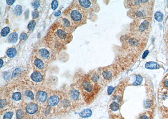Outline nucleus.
Instances as JSON below:
<instances>
[{
	"instance_id": "nucleus-1",
	"label": "nucleus",
	"mask_w": 168,
	"mask_h": 119,
	"mask_svg": "<svg viewBox=\"0 0 168 119\" xmlns=\"http://www.w3.org/2000/svg\"><path fill=\"white\" fill-rule=\"evenodd\" d=\"M71 31L57 21L51 26L45 38V42L53 50H61L71 41Z\"/></svg>"
},
{
	"instance_id": "nucleus-2",
	"label": "nucleus",
	"mask_w": 168,
	"mask_h": 119,
	"mask_svg": "<svg viewBox=\"0 0 168 119\" xmlns=\"http://www.w3.org/2000/svg\"><path fill=\"white\" fill-rule=\"evenodd\" d=\"M64 14L74 27L84 24L85 22L86 16L80 5L76 4H72L65 10Z\"/></svg>"
},
{
	"instance_id": "nucleus-3",
	"label": "nucleus",
	"mask_w": 168,
	"mask_h": 119,
	"mask_svg": "<svg viewBox=\"0 0 168 119\" xmlns=\"http://www.w3.org/2000/svg\"><path fill=\"white\" fill-rule=\"evenodd\" d=\"M34 52L37 57L45 62H49L54 59L53 50L45 42H40L38 44L35 48Z\"/></svg>"
},
{
	"instance_id": "nucleus-4",
	"label": "nucleus",
	"mask_w": 168,
	"mask_h": 119,
	"mask_svg": "<svg viewBox=\"0 0 168 119\" xmlns=\"http://www.w3.org/2000/svg\"><path fill=\"white\" fill-rule=\"evenodd\" d=\"M82 86L83 90L88 93L92 92L94 90V86L90 81L87 79L84 80L82 82Z\"/></svg>"
},
{
	"instance_id": "nucleus-5",
	"label": "nucleus",
	"mask_w": 168,
	"mask_h": 119,
	"mask_svg": "<svg viewBox=\"0 0 168 119\" xmlns=\"http://www.w3.org/2000/svg\"><path fill=\"white\" fill-rule=\"evenodd\" d=\"M33 63L34 66L38 69L42 70L44 69L45 67V65L44 62L41 59H39L36 56L34 57V58L33 59Z\"/></svg>"
},
{
	"instance_id": "nucleus-6",
	"label": "nucleus",
	"mask_w": 168,
	"mask_h": 119,
	"mask_svg": "<svg viewBox=\"0 0 168 119\" xmlns=\"http://www.w3.org/2000/svg\"><path fill=\"white\" fill-rule=\"evenodd\" d=\"M38 109V106L34 103H31L27 105L26 108V112L30 114H33L37 112Z\"/></svg>"
},
{
	"instance_id": "nucleus-7",
	"label": "nucleus",
	"mask_w": 168,
	"mask_h": 119,
	"mask_svg": "<svg viewBox=\"0 0 168 119\" xmlns=\"http://www.w3.org/2000/svg\"><path fill=\"white\" fill-rule=\"evenodd\" d=\"M59 98L57 96H52L48 100V103L50 106H54L57 105L59 102Z\"/></svg>"
},
{
	"instance_id": "nucleus-8",
	"label": "nucleus",
	"mask_w": 168,
	"mask_h": 119,
	"mask_svg": "<svg viewBox=\"0 0 168 119\" xmlns=\"http://www.w3.org/2000/svg\"><path fill=\"white\" fill-rule=\"evenodd\" d=\"M31 79L33 81L35 82H40L43 80V77L41 74L39 72H35L31 74Z\"/></svg>"
},
{
	"instance_id": "nucleus-9",
	"label": "nucleus",
	"mask_w": 168,
	"mask_h": 119,
	"mask_svg": "<svg viewBox=\"0 0 168 119\" xmlns=\"http://www.w3.org/2000/svg\"><path fill=\"white\" fill-rule=\"evenodd\" d=\"M36 97L39 101L43 102L47 100V94L45 91H39L37 94Z\"/></svg>"
},
{
	"instance_id": "nucleus-10",
	"label": "nucleus",
	"mask_w": 168,
	"mask_h": 119,
	"mask_svg": "<svg viewBox=\"0 0 168 119\" xmlns=\"http://www.w3.org/2000/svg\"><path fill=\"white\" fill-rule=\"evenodd\" d=\"M145 67L146 69H158L160 68V66L159 64H158L156 62H149L146 63Z\"/></svg>"
},
{
	"instance_id": "nucleus-11",
	"label": "nucleus",
	"mask_w": 168,
	"mask_h": 119,
	"mask_svg": "<svg viewBox=\"0 0 168 119\" xmlns=\"http://www.w3.org/2000/svg\"><path fill=\"white\" fill-rule=\"evenodd\" d=\"M102 76L104 79L107 80H110L113 78V73L110 70L106 69L103 72Z\"/></svg>"
},
{
	"instance_id": "nucleus-12",
	"label": "nucleus",
	"mask_w": 168,
	"mask_h": 119,
	"mask_svg": "<svg viewBox=\"0 0 168 119\" xmlns=\"http://www.w3.org/2000/svg\"><path fill=\"white\" fill-rule=\"evenodd\" d=\"M18 34L16 33H12L9 35L8 38V40L11 43H16L18 40Z\"/></svg>"
},
{
	"instance_id": "nucleus-13",
	"label": "nucleus",
	"mask_w": 168,
	"mask_h": 119,
	"mask_svg": "<svg viewBox=\"0 0 168 119\" xmlns=\"http://www.w3.org/2000/svg\"><path fill=\"white\" fill-rule=\"evenodd\" d=\"M92 114V110L90 109H85L79 113V115L83 118L90 117Z\"/></svg>"
},
{
	"instance_id": "nucleus-14",
	"label": "nucleus",
	"mask_w": 168,
	"mask_h": 119,
	"mask_svg": "<svg viewBox=\"0 0 168 119\" xmlns=\"http://www.w3.org/2000/svg\"><path fill=\"white\" fill-rule=\"evenodd\" d=\"M17 54V50L14 48H10L7 50L6 54L8 57L12 58L14 57Z\"/></svg>"
},
{
	"instance_id": "nucleus-15",
	"label": "nucleus",
	"mask_w": 168,
	"mask_h": 119,
	"mask_svg": "<svg viewBox=\"0 0 168 119\" xmlns=\"http://www.w3.org/2000/svg\"><path fill=\"white\" fill-rule=\"evenodd\" d=\"M109 108L113 112H117L119 109L120 106L117 102H113L110 104Z\"/></svg>"
},
{
	"instance_id": "nucleus-16",
	"label": "nucleus",
	"mask_w": 168,
	"mask_h": 119,
	"mask_svg": "<svg viewBox=\"0 0 168 119\" xmlns=\"http://www.w3.org/2000/svg\"><path fill=\"white\" fill-rule=\"evenodd\" d=\"M78 3L80 5L81 7L87 8L90 6L91 4V3L90 0H78Z\"/></svg>"
},
{
	"instance_id": "nucleus-17",
	"label": "nucleus",
	"mask_w": 168,
	"mask_h": 119,
	"mask_svg": "<svg viewBox=\"0 0 168 119\" xmlns=\"http://www.w3.org/2000/svg\"><path fill=\"white\" fill-rule=\"evenodd\" d=\"M149 26V23L147 21H145L141 24V25L139 26V29L140 31H145L148 28Z\"/></svg>"
},
{
	"instance_id": "nucleus-18",
	"label": "nucleus",
	"mask_w": 168,
	"mask_h": 119,
	"mask_svg": "<svg viewBox=\"0 0 168 119\" xmlns=\"http://www.w3.org/2000/svg\"><path fill=\"white\" fill-rule=\"evenodd\" d=\"M71 97L73 100H77L79 97V92L77 90L74 89L71 92Z\"/></svg>"
},
{
	"instance_id": "nucleus-19",
	"label": "nucleus",
	"mask_w": 168,
	"mask_h": 119,
	"mask_svg": "<svg viewBox=\"0 0 168 119\" xmlns=\"http://www.w3.org/2000/svg\"><path fill=\"white\" fill-rule=\"evenodd\" d=\"M22 8L21 5H16L14 9V13L17 16H20L22 14Z\"/></svg>"
},
{
	"instance_id": "nucleus-20",
	"label": "nucleus",
	"mask_w": 168,
	"mask_h": 119,
	"mask_svg": "<svg viewBox=\"0 0 168 119\" xmlns=\"http://www.w3.org/2000/svg\"><path fill=\"white\" fill-rule=\"evenodd\" d=\"M163 14L160 12H156L155 14V19L158 22H161L163 19Z\"/></svg>"
},
{
	"instance_id": "nucleus-21",
	"label": "nucleus",
	"mask_w": 168,
	"mask_h": 119,
	"mask_svg": "<svg viewBox=\"0 0 168 119\" xmlns=\"http://www.w3.org/2000/svg\"><path fill=\"white\" fill-rule=\"evenodd\" d=\"M142 80H143L142 77L141 75H137L136 76V81L135 82H134L133 85L135 86L140 85L142 82Z\"/></svg>"
},
{
	"instance_id": "nucleus-22",
	"label": "nucleus",
	"mask_w": 168,
	"mask_h": 119,
	"mask_svg": "<svg viewBox=\"0 0 168 119\" xmlns=\"http://www.w3.org/2000/svg\"><path fill=\"white\" fill-rule=\"evenodd\" d=\"M10 31V28L9 27H5L1 31V35L2 36H6L9 34Z\"/></svg>"
},
{
	"instance_id": "nucleus-23",
	"label": "nucleus",
	"mask_w": 168,
	"mask_h": 119,
	"mask_svg": "<svg viewBox=\"0 0 168 119\" xmlns=\"http://www.w3.org/2000/svg\"><path fill=\"white\" fill-rule=\"evenodd\" d=\"M21 94L19 92H16L13 95L12 98L15 101H19L21 98Z\"/></svg>"
},
{
	"instance_id": "nucleus-24",
	"label": "nucleus",
	"mask_w": 168,
	"mask_h": 119,
	"mask_svg": "<svg viewBox=\"0 0 168 119\" xmlns=\"http://www.w3.org/2000/svg\"><path fill=\"white\" fill-rule=\"evenodd\" d=\"M36 25V22L34 20L31 21L29 24L28 25V29L30 31H33L35 28V26Z\"/></svg>"
},
{
	"instance_id": "nucleus-25",
	"label": "nucleus",
	"mask_w": 168,
	"mask_h": 119,
	"mask_svg": "<svg viewBox=\"0 0 168 119\" xmlns=\"http://www.w3.org/2000/svg\"><path fill=\"white\" fill-rule=\"evenodd\" d=\"M24 112L22 110H19L17 111L16 113V117L18 119H22L24 117Z\"/></svg>"
},
{
	"instance_id": "nucleus-26",
	"label": "nucleus",
	"mask_w": 168,
	"mask_h": 119,
	"mask_svg": "<svg viewBox=\"0 0 168 119\" xmlns=\"http://www.w3.org/2000/svg\"><path fill=\"white\" fill-rule=\"evenodd\" d=\"M152 105V102L150 100H146L144 103V107L146 108H148L151 107Z\"/></svg>"
},
{
	"instance_id": "nucleus-27",
	"label": "nucleus",
	"mask_w": 168,
	"mask_h": 119,
	"mask_svg": "<svg viewBox=\"0 0 168 119\" xmlns=\"http://www.w3.org/2000/svg\"><path fill=\"white\" fill-rule=\"evenodd\" d=\"M13 115V113L11 112L5 113L4 117V119H11Z\"/></svg>"
},
{
	"instance_id": "nucleus-28",
	"label": "nucleus",
	"mask_w": 168,
	"mask_h": 119,
	"mask_svg": "<svg viewBox=\"0 0 168 119\" xmlns=\"http://www.w3.org/2000/svg\"><path fill=\"white\" fill-rule=\"evenodd\" d=\"M25 95L27 96V97H30V98L32 100H33L34 98V94L30 90H27V91H26L25 92Z\"/></svg>"
},
{
	"instance_id": "nucleus-29",
	"label": "nucleus",
	"mask_w": 168,
	"mask_h": 119,
	"mask_svg": "<svg viewBox=\"0 0 168 119\" xmlns=\"http://www.w3.org/2000/svg\"><path fill=\"white\" fill-rule=\"evenodd\" d=\"M163 86L165 88L168 89V75L165 76L164 79H163Z\"/></svg>"
},
{
	"instance_id": "nucleus-30",
	"label": "nucleus",
	"mask_w": 168,
	"mask_h": 119,
	"mask_svg": "<svg viewBox=\"0 0 168 119\" xmlns=\"http://www.w3.org/2000/svg\"><path fill=\"white\" fill-rule=\"evenodd\" d=\"M21 70L19 68L16 69L14 71L12 75V78L16 77V76H18L21 72Z\"/></svg>"
},
{
	"instance_id": "nucleus-31",
	"label": "nucleus",
	"mask_w": 168,
	"mask_h": 119,
	"mask_svg": "<svg viewBox=\"0 0 168 119\" xmlns=\"http://www.w3.org/2000/svg\"><path fill=\"white\" fill-rule=\"evenodd\" d=\"M58 6V2L57 1L55 0L53 1L52 4H51L52 9L54 10H55L57 8Z\"/></svg>"
},
{
	"instance_id": "nucleus-32",
	"label": "nucleus",
	"mask_w": 168,
	"mask_h": 119,
	"mask_svg": "<svg viewBox=\"0 0 168 119\" xmlns=\"http://www.w3.org/2000/svg\"><path fill=\"white\" fill-rule=\"evenodd\" d=\"M27 35L25 33H23L21 34V36H20V40L21 41H24L27 38Z\"/></svg>"
},
{
	"instance_id": "nucleus-33",
	"label": "nucleus",
	"mask_w": 168,
	"mask_h": 119,
	"mask_svg": "<svg viewBox=\"0 0 168 119\" xmlns=\"http://www.w3.org/2000/svg\"><path fill=\"white\" fill-rule=\"evenodd\" d=\"M39 16V13L38 10H35L32 13V16L33 19H36Z\"/></svg>"
},
{
	"instance_id": "nucleus-34",
	"label": "nucleus",
	"mask_w": 168,
	"mask_h": 119,
	"mask_svg": "<svg viewBox=\"0 0 168 119\" xmlns=\"http://www.w3.org/2000/svg\"><path fill=\"white\" fill-rule=\"evenodd\" d=\"M114 90V87L112 86H109L108 88L107 92L108 95H111L113 93Z\"/></svg>"
},
{
	"instance_id": "nucleus-35",
	"label": "nucleus",
	"mask_w": 168,
	"mask_h": 119,
	"mask_svg": "<svg viewBox=\"0 0 168 119\" xmlns=\"http://www.w3.org/2000/svg\"><path fill=\"white\" fill-rule=\"evenodd\" d=\"M63 104V106H64V107H68L70 105V103L69 101L67 100H66V99L64 100Z\"/></svg>"
},
{
	"instance_id": "nucleus-36",
	"label": "nucleus",
	"mask_w": 168,
	"mask_h": 119,
	"mask_svg": "<svg viewBox=\"0 0 168 119\" xmlns=\"http://www.w3.org/2000/svg\"><path fill=\"white\" fill-rule=\"evenodd\" d=\"M40 5V2L38 0H35L32 3V5L35 8H38Z\"/></svg>"
},
{
	"instance_id": "nucleus-37",
	"label": "nucleus",
	"mask_w": 168,
	"mask_h": 119,
	"mask_svg": "<svg viewBox=\"0 0 168 119\" xmlns=\"http://www.w3.org/2000/svg\"><path fill=\"white\" fill-rule=\"evenodd\" d=\"M138 119H150V117L148 115L146 114H143L142 115L140 116L139 117Z\"/></svg>"
},
{
	"instance_id": "nucleus-38",
	"label": "nucleus",
	"mask_w": 168,
	"mask_h": 119,
	"mask_svg": "<svg viewBox=\"0 0 168 119\" xmlns=\"http://www.w3.org/2000/svg\"><path fill=\"white\" fill-rule=\"evenodd\" d=\"M6 105V103L5 100H0V108H2Z\"/></svg>"
},
{
	"instance_id": "nucleus-39",
	"label": "nucleus",
	"mask_w": 168,
	"mask_h": 119,
	"mask_svg": "<svg viewBox=\"0 0 168 119\" xmlns=\"http://www.w3.org/2000/svg\"><path fill=\"white\" fill-rule=\"evenodd\" d=\"M149 52L148 50H146L145 52H144V53L143 54L142 56V59H144L146 58L147 55L149 54Z\"/></svg>"
},
{
	"instance_id": "nucleus-40",
	"label": "nucleus",
	"mask_w": 168,
	"mask_h": 119,
	"mask_svg": "<svg viewBox=\"0 0 168 119\" xmlns=\"http://www.w3.org/2000/svg\"><path fill=\"white\" fill-rule=\"evenodd\" d=\"M15 1V0H6L7 4L9 5H11L14 4V2Z\"/></svg>"
},
{
	"instance_id": "nucleus-41",
	"label": "nucleus",
	"mask_w": 168,
	"mask_h": 119,
	"mask_svg": "<svg viewBox=\"0 0 168 119\" xmlns=\"http://www.w3.org/2000/svg\"><path fill=\"white\" fill-rule=\"evenodd\" d=\"M61 12L60 10H59V11H58L57 12H55V16H59L61 14Z\"/></svg>"
},
{
	"instance_id": "nucleus-42",
	"label": "nucleus",
	"mask_w": 168,
	"mask_h": 119,
	"mask_svg": "<svg viewBox=\"0 0 168 119\" xmlns=\"http://www.w3.org/2000/svg\"><path fill=\"white\" fill-rule=\"evenodd\" d=\"M4 64V61H3L2 59H0V67H2V66Z\"/></svg>"
},
{
	"instance_id": "nucleus-43",
	"label": "nucleus",
	"mask_w": 168,
	"mask_h": 119,
	"mask_svg": "<svg viewBox=\"0 0 168 119\" xmlns=\"http://www.w3.org/2000/svg\"><path fill=\"white\" fill-rule=\"evenodd\" d=\"M123 119V118H119V119Z\"/></svg>"
}]
</instances>
